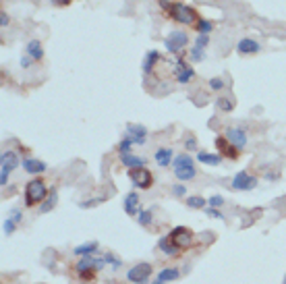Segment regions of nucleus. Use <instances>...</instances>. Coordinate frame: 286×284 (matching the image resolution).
<instances>
[{"mask_svg": "<svg viewBox=\"0 0 286 284\" xmlns=\"http://www.w3.org/2000/svg\"><path fill=\"white\" fill-rule=\"evenodd\" d=\"M121 164L127 168H143L145 166V160L139 156H133V154H121Z\"/></svg>", "mask_w": 286, "mask_h": 284, "instance_id": "obj_22", "label": "nucleus"}, {"mask_svg": "<svg viewBox=\"0 0 286 284\" xmlns=\"http://www.w3.org/2000/svg\"><path fill=\"white\" fill-rule=\"evenodd\" d=\"M168 11H170V17L181 25H193V23H197V19H199L191 6H187L183 2L168 4Z\"/></svg>", "mask_w": 286, "mask_h": 284, "instance_id": "obj_2", "label": "nucleus"}, {"mask_svg": "<svg viewBox=\"0 0 286 284\" xmlns=\"http://www.w3.org/2000/svg\"><path fill=\"white\" fill-rule=\"evenodd\" d=\"M208 44H210V34H197V37H195V46H199V48H208Z\"/></svg>", "mask_w": 286, "mask_h": 284, "instance_id": "obj_37", "label": "nucleus"}, {"mask_svg": "<svg viewBox=\"0 0 286 284\" xmlns=\"http://www.w3.org/2000/svg\"><path fill=\"white\" fill-rule=\"evenodd\" d=\"M104 201H106V197L100 195V197H95V199H92V201H81V204H79V208L87 210V208H94V206H97V204H104Z\"/></svg>", "mask_w": 286, "mask_h": 284, "instance_id": "obj_38", "label": "nucleus"}, {"mask_svg": "<svg viewBox=\"0 0 286 284\" xmlns=\"http://www.w3.org/2000/svg\"><path fill=\"white\" fill-rule=\"evenodd\" d=\"M216 147H218L222 158H228V160H236V158H239V154H241V151L236 149L226 137H216Z\"/></svg>", "mask_w": 286, "mask_h": 284, "instance_id": "obj_11", "label": "nucleus"}, {"mask_svg": "<svg viewBox=\"0 0 286 284\" xmlns=\"http://www.w3.org/2000/svg\"><path fill=\"white\" fill-rule=\"evenodd\" d=\"M170 239L181 251H185L193 245V230L187 228V226H174L170 230Z\"/></svg>", "mask_w": 286, "mask_h": 284, "instance_id": "obj_7", "label": "nucleus"}, {"mask_svg": "<svg viewBox=\"0 0 286 284\" xmlns=\"http://www.w3.org/2000/svg\"><path fill=\"white\" fill-rule=\"evenodd\" d=\"M189 44V36H187L185 32H181V29H176V32H170L168 37L164 39V48L168 50L170 54H176L181 52V50Z\"/></svg>", "mask_w": 286, "mask_h": 284, "instance_id": "obj_8", "label": "nucleus"}, {"mask_svg": "<svg viewBox=\"0 0 286 284\" xmlns=\"http://www.w3.org/2000/svg\"><path fill=\"white\" fill-rule=\"evenodd\" d=\"M179 274H181L179 268H162L158 272V280H162L166 284V282H172V280L179 278Z\"/></svg>", "mask_w": 286, "mask_h": 284, "instance_id": "obj_26", "label": "nucleus"}, {"mask_svg": "<svg viewBox=\"0 0 286 284\" xmlns=\"http://www.w3.org/2000/svg\"><path fill=\"white\" fill-rule=\"evenodd\" d=\"M197 160L201 164H208V166H218L222 162V156L220 154H210V151H203V149H197Z\"/></svg>", "mask_w": 286, "mask_h": 284, "instance_id": "obj_21", "label": "nucleus"}, {"mask_svg": "<svg viewBox=\"0 0 286 284\" xmlns=\"http://www.w3.org/2000/svg\"><path fill=\"white\" fill-rule=\"evenodd\" d=\"M284 284H286V278H284Z\"/></svg>", "mask_w": 286, "mask_h": 284, "instance_id": "obj_47", "label": "nucleus"}, {"mask_svg": "<svg viewBox=\"0 0 286 284\" xmlns=\"http://www.w3.org/2000/svg\"><path fill=\"white\" fill-rule=\"evenodd\" d=\"M129 178H131V185L135 189H150L154 185V177L152 172L147 170L145 166L143 168H131L129 170Z\"/></svg>", "mask_w": 286, "mask_h": 284, "instance_id": "obj_5", "label": "nucleus"}, {"mask_svg": "<svg viewBox=\"0 0 286 284\" xmlns=\"http://www.w3.org/2000/svg\"><path fill=\"white\" fill-rule=\"evenodd\" d=\"M158 249H160L166 257H176V255H181V249L172 243L170 235H166V237H162L160 241H158Z\"/></svg>", "mask_w": 286, "mask_h": 284, "instance_id": "obj_16", "label": "nucleus"}, {"mask_svg": "<svg viewBox=\"0 0 286 284\" xmlns=\"http://www.w3.org/2000/svg\"><path fill=\"white\" fill-rule=\"evenodd\" d=\"M48 187L42 178H32L25 185V206L27 208H33V206H39L42 201L48 197Z\"/></svg>", "mask_w": 286, "mask_h": 284, "instance_id": "obj_1", "label": "nucleus"}, {"mask_svg": "<svg viewBox=\"0 0 286 284\" xmlns=\"http://www.w3.org/2000/svg\"><path fill=\"white\" fill-rule=\"evenodd\" d=\"M32 63H35V60H33L32 56H29V54L25 52V54L21 56V67H23V69H29V67H32Z\"/></svg>", "mask_w": 286, "mask_h": 284, "instance_id": "obj_44", "label": "nucleus"}, {"mask_svg": "<svg viewBox=\"0 0 286 284\" xmlns=\"http://www.w3.org/2000/svg\"><path fill=\"white\" fill-rule=\"evenodd\" d=\"M52 4H56V6H66L68 2H71V0H50Z\"/></svg>", "mask_w": 286, "mask_h": 284, "instance_id": "obj_46", "label": "nucleus"}, {"mask_svg": "<svg viewBox=\"0 0 286 284\" xmlns=\"http://www.w3.org/2000/svg\"><path fill=\"white\" fill-rule=\"evenodd\" d=\"M19 166V156L15 154V151L6 149L2 151V156H0V185H6L8 182V177H11V172Z\"/></svg>", "mask_w": 286, "mask_h": 284, "instance_id": "obj_3", "label": "nucleus"}, {"mask_svg": "<svg viewBox=\"0 0 286 284\" xmlns=\"http://www.w3.org/2000/svg\"><path fill=\"white\" fill-rule=\"evenodd\" d=\"M216 106H218L222 112H230L234 108V102H232V98H218L216 100Z\"/></svg>", "mask_w": 286, "mask_h": 284, "instance_id": "obj_33", "label": "nucleus"}, {"mask_svg": "<svg viewBox=\"0 0 286 284\" xmlns=\"http://www.w3.org/2000/svg\"><path fill=\"white\" fill-rule=\"evenodd\" d=\"M154 160H156V164L158 166H162V168H168L172 164V149L170 147H160V149H156V154H154Z\"/></svg>", "mask_w": 286, "mask_h": 284, "instance_id": "obj_19", "label": "nucleus"}, {"mask_svg": "<svg viewBox=\"0 0 286 284\" xmlns=\"http://www.w3.org/2000/svg\"><path fill=\"white\" fill-rule=\"evenodd\" d=\"M19 224H17V222L11 218V216H6V220L2 222V232H4V235L8 237V235H13V232H15V228H17Z\"/></svg>", "mask_w": 286, "mask_h": 284, "instance_id": "obj_34", "label": "nucleus"}, {"mask_svg": "<svg viewBox=\"0 0 286 284\" xmlns=\"http://www.w3.org/2000/svg\"><path fill=\"white\" fill-rule=\"evenodd\" d=\"M172 195H174V197H185V195H187L185 185H181V182H179V185H172Z\"/></svg>", "mask_w": 286, "mask_h": 284, "instance_id": "obj_41", "label": "nucleus"}, {"mask_svg": "<svg viewBox=\"0 0 286 284\" xmlns=\"http://www.w3.org/2000/svg\"><path fill=\"white\" fill-rule=\"evenodd\" d=\"M259 50H261L259 42H257V39H253V37H243V39H239V44H236V52L243 54V56L257 54Z\"/></svg>", "mask_w": 286, "mask_h": 284, "instance_id": "obj_13", "label": "nucleus"}, {"mask_svg": "<svg viewBox=\"0 0 286 284\" xmlns=\"http://www.w3.org/2000/svg\"><path fill=\"white\" fill-rule=\"evenodd\" d=\"M224 85H226V83H224V79H222V77H212V79L208 81V87L214 89V91H222Z\"/></svg>", "mask_w": 286, "mask_h": 284, "instance_id": "obj_35", "label": "nucleus"}, {"mask_svg": "<svg viewBox=\"0 0 286 284\" xmlns=\"http://www.w3.org/2000/svg\"><path fill=\"white\" fill-rule=\"evenodd\" d=\"M195 162H193V158L189 156V154H179V156H174V160H172V168L176 170V168H185V166H193Z\"/></svg>", "mask_w": 286, "mask_h": 284, "instance_id": "obj_27", "label": "nucleus"}, {"mask_svg": "<svg viewBox=\"0 0 286 284\" xmlns=\"http://www.w3.org/2000/svg\"><path fill=\"white\" fill-rule=\"evenodd\" d=\"M203 210H205V214H208L210 218H216V220H220V218H222V212H220L218 208H212V206H205Z\"/></svg>", "mask_w": 286, "mask_h": 284, "instance_id": "obj_39", "label": "nucleus"}, {"mask_svg": "<svg viewBox=\"0 0 286 284\" xmlns=\"http://www.w3.org/2000/svg\"><path fill=\"white\" fill-rule=\"evenodd\" d=\"M174 177L179 178V180H183V182L193 180L197 177V168H195V164L193 166H185V168H176L174 170Z\"/></svg>", "mask_w": 286, "mask_h": 284, "instance_id": "obj_25", "label": "nucleus"}, {"mask_svg": "<svg viewBox=\"0 0 286 284\" xmlns=\"http://www.w3.org/2000/svg\"><path fill=\"white\" fill-rule=\"evenodd\" d=\"M125 133L133 139V143H135V145H137V143L143 145V143H145V139H147V129H145L143 125H137V123H129V125H127Z\"/></svg>", "mask_w": 286, "mask_h": 284, "instance_id": "obj_12", "label": "nucleus"}, {"mask_svg": "<svg viewBox=\"0 0 286 284\" xmlns=\"http://www.w3.org/2000/svg\"><path fill=\"white\" fill-rule=\"evenodd\" d=\"M224 137L230 141V143L236 147V149H245V145H247V133H245L243 129L239 127H230V129H226L224 131Z\"/></svg>", "mask_w": 286, "mask_h": 284, "instance_id": "obj_10", "label": "nucleus"}, {"mask_svg": "<svg viewBox=\"0 0 286 284\" xmlns=\"http://www.w3.org/2000/svg\"><path fill=\"white\" fill-rule=\"evenodd\" d=\"M195 27H197V34H212L214 32V23L210 21V19H205V17L197 19Z\"/></svg>", "mask_w": 286, "mask_h": 284, "instance_id": "obj_28", "label": "nucleus"}, {"mask_svg": "<svg viewBox=\"0 0 286 284\" xmlns=\"http://www.w3.org/2000/svg\"><path fill=\"white\" fill-rule=\"evenodd\" d=\"M97 243L95 241H92V243H83V245H79V247H75L73 249V253L77 257H83V255H94V253H97Z\"/></svg>", "mask_w": 286, "mask_h": 284, "instance_id": "obj_23", "label": "nucleus"}, {"mask_svg": "<svg viewBox=\"0 0 286 284\" xmlns=\"http://www.w3.org/2000/svg\"><path fill=\"white\" fill-rule=\"evenodd\" d=\"M46 168H48L46 162H42V160H35V158H25L23 160V170L27 172V175H42Z\"/></svg>", "mask_w": 286, "mask_h": 284, "instance_id": "obj_18", "label": "nucleus"}, {"mask_svg": "<svg viewBox=\"0 0 286 284\" xmlns=\"http://www.w3.org/2000/svg\"><path fill=\"white\" fill-rule=\"evenodd\" d=\"M135 218L141 226H150L154 222V210H139V214H137Z\"/></svg>", "mask_w": 286, "mask_h": 284, "instance_id": "obj_30", "label": "nucleus"}, {"mask_svg": "<svg viewBox=\"0 0 286 284\" xmlns=\"http://www.w3.org/2000/svg\"><path fill=\"white\" fill-rule=\"evenodd\" d=\"M203 58H205V50H203V48L193 46V48L189 50V60H191V63H201Z\"/></svg>", "mask_w": 286, "mask_h": 284, "instance_id": "obj_31", "label": "nucleus"}, {"mask_svg": "<svg viewBox=\"0 0 286 284\" xmlns=\"http://www.w3.org/2000/svg\"><path fill=\"white\" fill-rule=\"evenodd\" d=\"M25 52L32 56L33 60H42L44 58V46L39 39H29L27 46H25Z\"/></svg>", "mask_w": 286, "mask_h": 284, "instance_id": "obj_20", "label": "nucleus"}, {"mask_svg": "<svg viewBox=\"0 0 286 284\" xmlns=\"http://www.w3.org/2000/svg\"><path fill=\"white\" fill-rule=\"evenodd\" d=\"M187 206H189L191 210H203L205 206H208V199L201 197V195H191L189 199H185Z\"/></svg>", "mask_w": 286, "mask_h": 284, "instance_id": "obj_29", "label": "nucleus"}, {"mask_svg": "<svg viewBox=\"0 0 286 284\" xmlns=\"http://www.w3.org/2000/svg\"><path fill=\"white\" fill-rule=\"evenodd\" d=\"M108 263H106V257H97L95 253L94 255H83L81 259L77 261V266H75V272L77 274H83V272H97V270H102L106 268Z\"/></svg>", "mask_w": 286, "mask_h": 284, "instance_id": "obj_4", "label": "nucleus"}, {"mask_svg": "<svg viewBox=\"0 0 286 284\" xmlns=\"http://www.w3.org/2000/svg\"><path fill=\"white\" fill-rule=\"evenodd\" d=\"M230 187H232L234 191H251V189L257 187V178L251 177L247 170H239V172L234 175V178H232V182H230Z\"/></svg>", "mask_w": 286, "mask_h": 284, "instance_id": "obj_9", "label": "nucleus"}, {"mask_svg": "<svg viewBox=\"0 0 286 284\" xmlns=\"http://www.w3.org/2000/svg\"><path fill=\"white\" fill-rule=\"evenodd\" d=\"M185 147L189 149V151H195L197 149V139H195V135H189L185 139Z\"/></svg>", "mask_w": 286, "mask_h": 284, "instance_id": "obj_42", "label": "nucleus"}, {"mask_svg": "<svg viewBox=\"0 0 286 284\" xmlns=\"http://www.w3.org/2000/svg\"><path fill=\"white\" fill-rule=\"evenodd\" d=\"M133 145H135L133 139L125 133L123 139H121V143H118V151H121V154H131V147H133Z\"/></svg>", "mask_w": 286, "mask_h": 284, "instance_id": "obj_32", "label": "nucleus"}, {"mask_svg": "<svg viewBox=\"0 0 286 284\" xmlns=\"http://www.w3.org/2000/svg\"><path fill=\"white\" fill-rule=\"evenodd\" d=\"M8 216H11L15 222H17V224H21V220H23V214H21V210H19V208H13L11 212H8Z\"/></svg>", "mask_w": 286, "mask_h": 284, "instance_id": "obj_43", "label": "nucleus"}, {"mask_svg": "<svg viewBox=\"0 0 286 284\" xmlns=\"http://www.w3.org/2000/svg\"><path fill=\"white\" fill-rule=\"evenodd\" d=\"M224 197L222 195H214V197H210L208 199V206H212V208H220V206H224Z\"/></svg>", "mask_w": 286, "mask_h": 284, "instance_id": "obj_40", "label": "nucleus"}, {"mask_svg": "<svg viewBox=\"0 0 286 284\" xmlns=\"http://www.w3.org/2000/svg\"><path fill=\"white\" fill-rule=\"evenodd\" d=\"M152 263H147V261H141V263H137V266H133L129 272H127V280H129L131 284H145L147 278L152 276Z\"/></svg>", "mask_w": 286, "mask_h": 284, "instance_id": "obj_6", "label": "nucleus"}, {"mask_svg": "<svg viewBox=\"0 0 286 284\" xmlns=\"http://www.w3.org/2000/svg\"><path fill=\"white\" fill-rule=\"evenodd\" d=\"M158 60H160V52H158V50H150V52H145L143 63H141L143 75H152V73H154V69H156V65H158Z\"/></svg>", "mask_w": 286, "mask_h": 284, "instance_id": "obj_17", "label": "nucleus"}, {"mask_svg": "<svg viewBox=\"0 0 286 284\" xmlns=\"http://www.w3.org/2000/svg\"><path fill=\"white\" fill-rule=\"evenodd\" d=\"M174 75H176V81H179V83H189V81L195 77V69L189 67L187 63H183V60H179V63H176V69H174Z\"/></svg>", "mask_w": 286, "mask_h": 284, "instance_id": "obj_15", "label": "nucleus"}, {"mask_svg": "<svg viewBox=\"0 0 286 284\" xmlns=\"http://www.w3.org/2000/svg\"><path fill=\"white\" fill-rule=\"evenodd\" d=\"M104 257H106V263H108V266H110L112 270H118V268H121V266H123V261H121V259H118L116 255H112V253H106V255H104Z\"/></svg>", "mask_w": 286, "mask_h": 284, "instance_id": "obj_36", "label": "nucleus"}, {"mask_svg": "<svg viewBox=\"0 0 286 284\" xmlns=\"http://www.w3.org/2000/svg\"><path fill=\"white\" fill-rule=\"evenodd\" d=\"M8 21H11V19H8V17H6V13H0V27H2V29H4V27L8 25Z\"/></svg>", "mask_w": 286, "mask_h": 284, "instance_id": "obj_45", "label": "nucleus"}, {"mask_svg": "<svg viewBox=\"0 0 286 284\" xmlns=\"http://www.w3.org/2000/svg\"><path fill=\"white\" fill-rule=\"evenodd\" d=\"M123 208L129 216H137L141 210V204H139V195L135 193V191H131V193H127L125 199H123Z\"/></svg>", "mask_w": 286, "mask_h": 284, "instance_id": "obj_14", "label": "nucleus"}, {"mask_svg": "<svg viewBox=\"0 0 286 284\" xmlns=\"http://www.w3.org/2000/svg\"><path fill=\"white\" fill-rule=\"evenodd\" d=\"M56 201H58V193H56V189H50V193H48V197L39 204V214H48L54 206H56Z\"/></svg>", "mask_w": 286, "mask_h": 284, "instance_id": "obj_24", "label": "nucleus"}]
</instances>
